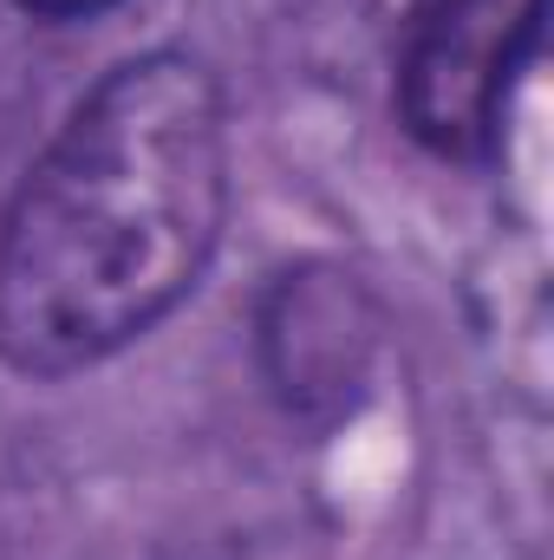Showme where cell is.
Segmentation results:
<instances>
[{
    "mask_svg": "<svg viewBox=\"0 0 554 560\" xmlns=\"http://www.w3.org/2000/svg\"><path fill=\"white\" fill-rule=\"evenodd\" d=\"M255 346L280 405L307 423H333L366 392V372L379 352V306L359 287V275L313 261V268L275 275V287L262 293Z\"/></svg>",
    "mask_w": 554,
    "mask_h": 560,
    "instance_id": "3",
    "label": "cell"
},
{
    "mask_svg": "<svg viewBox=\"0 0 554 560\" xmlns=\"http://www.w3.org/2000/svg\"><path fill=\"white\" fill-rule=\"evenodd\" d=\"M549 0H417L399 46V125L443 163H483L542 52Z\"/></svg>",
    "mask_w": 554,
    "mask_h": 560,
    "instance_id": "2",
    "label": "cell"
},
{
    "mask_svg": "<svg viewBox=\"0 0 554 560\" xmlns=\"http://www.w3.org/2000/svg\"><path fill=\"white\" fill-rule=\"evenodd\" d=\"M13 7L33 13V20H92V13H105L118 0H13Z\"/></svg>",
    "mask_w": 554,
    "mask_h": 560,
    "instance_id": "4",
    "label": "cell"
},
{
    "mask_svg": "<svg viewBox=\"0 0 554 560\" xmlns=\"http://www.w3.org/2000/svg\"><path fill=\"white\" fill-rule=\"evenodd\" d=\"M229 222V105L183 46L118 59L0 215V365L72 378L170 319Z\"/></svg>",
    "mask_w": 554,
    "mask_h": 560,
    "instance_id": "1",
    "label": "cell"
}]
</instances>
